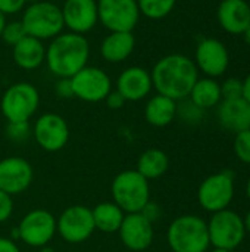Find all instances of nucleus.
Listing matches in <instances>:
<instances>
[{
	"instance_id": "obj_44",
	"label": "nucleus",
	"mask_w": 250,
	"mask_h": 252,
	"mask_svg": "<svg viewBox=\"0 0 250 252\" xmlns=\"http://www.w3.org/2000/svg\"><path fill=\"white\" fill-rule=\"evenodd\" d=\"M246 195H248V198H249L250 201V177L248 179V183H246Z\"/></svg>"
},
{
	"instance_id": "obj_23",
	"label": "nucleus",
	"mask_w": 250,
	"mask_h": 252,
	"mask_svg": "<svg viewBox=\"0 0 250 252\" xmlns=\"http://www.w3.org/2000/svg\"><path fill=\"white\" fill-rule=\"evenodd\" d=\"M144 118L152 127H167L177 118V102L156 93L144 105Z\"/></svg>"
},
{
	"instance_id": "obj_32",
	"label": "nucleus",
	"mask_w": 250,
	"mask_h": 252,
	"mask_svg": "<svg viewBox=\"0 0 250 252\" xmlns=\"http://www.w3.org/2000/svg\"><path fill=\"white\" fill-rule=\"evenodd\" d=\"M221 94H222V100L243 97V80H240L237 77L227 78L221 84Z\"/></svg>"
},
{
	"instance_id": "obj_35",
	"label": "nucleus",
	"mask_w": 250,
	"mask_h": 252,
	"mask_svg": "<svg viewBox=\"0 0 250 252\" xmlns=\"http://www.w3.org/2000/svg\"><path fill=\"white\" fill-rule=\"evenodd\" d=\"M55 93L60 99H71V97H74L71 78H57V81L55 84Z\"/></svg>"
},
{
	"instance_id": "obj_29",
	"label": "nucleus",
	"mask_w": 250,
	"mask_h": 252,
	"mask_svg": "<svg viewBox=\"0 0 250 252\" xmlns=\"http://www.w3.org/2000/svg\"><path fill=\"white\" fill-rule=\"evenodd\" d=\"M24 37H27V32H25V28H24L21 19H19V21H10V22L6 21L0 38H1L7 46L13 47V46L18 44Z\"/></svg>"
},
{
	"instance_id": "obj_3",
	"label": "nucleus",
	"mask_w": 250,
	"mask_h": 252,
	"mask_svg": "<svg viewBox=\"0 0 250 252\" xmlns=\"http://www.w3.org/2000/svg\"><path fill=\"white\" fill-rule=\"evenodd\" d=\"M167 242L172 252H208V223L194 214L180 216L168 226Z\"/></svg>"
},
{
	"instance_id": "obj_18",
	"label": "nucleus",
	"mask_w": 250,
	"mask_h": 252,
	"mask_svg": "<svg viewBox=\"0 0 250 252\" xmlns=\"http://www.w3.org/2000/svg\"><path fill=\"white\" fill-rule=\"evenodd\" d=\"M115 90L119 92L127 102H140L146 99L153 90L150 71L137 65L125 68L116 78Z\"/></svg>"
},
{
	"instance_id": "obj_46",
	"label": "nucleus",
	"mask_w": 250,
	"mask_h": 252,
	"mask_svg": "<svg viewBox=\"0 0 250 252\" xmlns=\"http://www.w3.org/2000/svg\"><path fill=\"white\" fill-rule=\"evenodd\" d=\"M35 1H40V0H27V4H31V3H35Z\"/></svg>"
},
{
	"instance_id": "obj_16",
	"label": "nucleus",
	"mask_w": 250,
	"mask_h": 252,
	"mask_svg": "<svg viewBox=\"0 0 250 252\" xmlns=\"http://www.w3.org/2000/svg\"><path fill=\"white\" fill-rule=\"evenodd\" d=\"M34 180L32 165L22 157H6L0 161V190L10 196L25 192Z\"/></svg>"
},
{
	"instance_id": "obj_4",
	"label": "nucleus",
	"mask_w": 250,
	"mask_h": 252,
	"mask_svg": "<svg viewBox=\"0 0 250 252\" xmlns=\"http://www.w3.org/2000/svg\"><path fill=\"white\" fill-rule=\"evenodd\" d=\"M112 201L125 213H141L150 201V183L136 168L118 173L111 183Z\"/></svg>"
},
{
	"instance_id": "obj_17",
	"label": "nucleus",
	"mask_w": 250,
	"mask_h": 252,
	"mask_svg": "<svg viewBox=\"0 0 250 252\" xmlns=\"http://www.w3.org/2000/svg\"><path fill=\"white\" fill-rule=\"evenodd\" d=\"M60 10L69 32L84 35L99 24L97 0H65Z\"/></svg>"
},
{
	"instance_id": "obj_31",
	"label": "nucleus",
	"mask_w": 250,
	"mask_h": 252,
	"mask_svg": "<svg viewBox=\"0 0 250 252\" xmlns=\"http://www.w3.org/2000/svg\"><path fill=\"white\" fill-rule=\"evenodd\" d=\"M234 154L243 164H250V128L236 133Z\"/></svg>"
},
{
	"instance_id": "obj_11",
	"label": "nucleus",
	"mask_w": 250,
	"mask_h": 252,
	"mask_svg": "<svg viewBox=\"0 0 250 252\" xmlns=\"http://www.w3.org/2000/svg\"><path fill=\"white\" fill-rule=\"evenodd\" d=\"M74 97L83 102L97 103L103 102L106 96L113 90L112 78L99 66H84L74 77H71Z\"/></svg>"
},
{
	"instance_id": "obj_10",
	"label": "nucleus",
	"mask_w": 250,
	"mask_h": 252,
	"mask_svg": "<svg viewBox=\"0 0 250 252\" xmlns=\"http://www.w3.org/2000/svg\"><path fill=\"white\" fill-rule=\"evenodd\" d=\"M19 241L31 248H43L56 235V217L43 208L28 211L16 226Z\"/></svg>"
},
{
	"instance_id": "obj_12",
	"label": "nucleus",
	"mask_w": 250,
	"mask_h": 252,
	"mask_svg": "<svg viewBox=\"0 0 250 252\" xmlns=\"http://www.w3.org/2000/svg\"><path fill=\"white\" fill-rule=\"evenodd\" d=\"M97 15L109 32L134 31L141 16L137 0H97Z\"/></svg>"
},
{
	"instance_id": "obj_14",
	"label": "nucleus",
	"mask_w": 250,
	"mask_h": 252,
	"mask_svg": "<svg viewBox=\"0 0 250 252\" xmlns=\"http://www.w3.org/2000/svg\"><path fill=\"white\" fill-rule=\"evenodd\" d=\"M193 62L197 71L205 74V77L218 78L228 69L230 52L221 40L206 37L197 43Z\"/></svg>"
},
{
	"instance_id": "obj_13",
	"label": "nucleus",
	"mask_w": 250,
	"mask_h": 252,
	"mask_svg": "<svg viewBox=\"0 0 250 252\" xmlns=\"http://www.w3.org/2000/svg\"><path fill=\"white\" fill-rule=\"evenodd\" d=\"M69 126L63 117L55 112L41 114L32 126V137L46 152H59L69 142Z\"/></svg>"
},
{
	"instance_id": "obj_6",
	"label": "nucleus",
	"mask_w": 250,
	"mask_h": 252,
	"mask_svg": "<svg viewBox=\"0 0 250 252\" xmlns=\"http://www.w3.org/2000/svg\"><path fill=\"white\" fill-rule=\"evenodd\" d=\"M40 106V93L37 87L27 81H18L9 86L0 99V111L7 123L29 121Z\"/></svg>"
},
{
	"instance_id": "obj_45",
	"label": "nucleus",
	"mask_w": 250,
	"mask_h": 252,
	"mask_svg": "<svg viewBox=\"0 0 250 252\" xmlns=\"http://www.w3.org/2000/svg\"><path fill=\"white\" fill-rule=\"evenodd\" d=\"M211 252H233V251H227V250H221V248H214Z\"/></svg>"
},
{
	"instance_id": "obj_42",
	"label": "nucleus",
	"mask_w": 250,
	"mask_h": 252,
	"mask_svg": "<svg viewBox=\"0 0 250 252\" xmlns=\"http://www.w3.org/2000/svg\"><path fill=\"white\" fill-rule=\"evenodd\" d=\"M4 24H6V16L0 12V35H1V31H3Z\"/></svg>"
},
{
	"instance_id": "obj_2",
	"label": "nucleus",
	"mask_w": 250,
	"mask_h": 252,
	"mask_svg": "<svg viewBox=\"0 0 250 252\" xmlns=\"http://www.w3.org/2000/svg\"><path fill=\"white\" fill-rule=\"evenodd\" d=\"M90 43L85 35L60 32L46 46V65L56 78H71L88 65Z\"/></svg>"
},
{
	"instance_id": "obj_26",
	"label": "nucleus",
	"mask_w": 250,
	"mask_h": 252,
	"mask_svg": "<svg viewBox=\"0 0 250 252\" xmlns=\"http://www.w3.org/2000/svg\"><path fill=\"white\" fill-rule=\"evenodd\" d=\"M168 168H169V158L167 152L158 148H150L146 149L143 154H140L136 165V170L149 182L162 177L168 171Z\"/></svg>"
},
{
	"instance_id": "obj_22",
	"label": "nucleus",
	"mask_w": 250,
	"mask_h": 252,
	"mask_svg": "<svg viewBox=\"0 0 250 252\" xmlns=\"http://www.w3.org/2000/svg\"><path fill=\"white\" fill-rule=\"evenodd\" d=\"M12 58L18 68L34 71L46 61V46L41 40L27 35L12 47Z\"/></svg>"
},
{
	"instance_id": "obj_20",
	"label": "nucleus",
	"mask_w": 250,
	"mask_h": 252,
	"mask_svg": "<svg viewBox=\"0 0 250 252\" xmlns=\"http://www.w3.org/2000/svg\"><path fill=\"white\" fill-rule=\"evenodd\" d=\"M136 49V37L133 31H112L102 40L99 53L109 63H121L127 61Z\"/></svg>"
},
{
	"instance_id": "obj_37",
	"label": "nucleus",
	"mask_w": 250,
	"mask_h": 252,
	"mask_svg": "<svg viewBox=\"0 0 250 252\" xmlns=\"http://www.w3.org/2000/svg\"><path fill=\"white\" fill-rule=\"evenodd\" d=\"M103 102L106 103V106H108L109 109L116 111V109H121V108L125 105V102H127V100L122 97V94H121L119 92L112 90V92L106 96V99H105Z\"/></svg>"
},
{
	"instance_id": "obj_27",
	"label": "nucleus",
	"mask_w": 250,
	"mask_h": 252,
	"mask_svg": "<svg viewBox=\"0 0 250 252\" xmlns=\"http://www.w3.org/2000/svg\"><path fill=\"white\" fill-rule=\"evenodd\" d=\"M177 0H137L140 15L147 19H164L175 7Z\"/></svg>"
},
{
	"instance_id": "obj_15",
	"label": "nucleus",
	"mask_w": 250,
	"mask_h": 252,
	"mask_svg": "<svg viewBox=\"0 0 250 252\" xmlns=\"http://www.w3.org/2000/svg\"><path fill=\"white\" fill-rule=\"evenodd\" d=\"M118 235L128 251L146 252L155 241V227L141 213H133L125 214Z\"/></svg>"
},
{
	"instance_id": "obj_8",
	"label": "nucleus",
	"mask_w": 250,
	"mask_h": 252,
	"mask_svg": "<svg viewBox=\"0 0 250 252\" xmlns=\"http://www.w3.org/2000/svg\"><path fill=\"white\" fill-rule=\"evenodd\" d=\"M234 198V174L228 170L208 176L197 189L199 205L214 214L227 210Z\"/></svg>"
},
{
	"instance_id": "obj_34",
	"label": "nucleus",
	"mask_w": 250,
	"mask_h": 252,
	"mask_svg": "<svg viewBox=\"0 0 250 252\" xmlns=\"http://www.w3.org/2000/svg\"><path fill=\"white\" fill-rule=\"evenodd\" d=\"M25 6L27 0H0V12L4 16L19 13L25 9Z\"/></svg>"
},
{
	"instance_id": "obj_5",
	"label": "nucleus",
	"mask_w": 250,
	"mask_h": 252,
	"mask_svg": "<svg viewBox=\"0 0 250 252\" xmlns=\"http://www.w3.org/2000/svg\"><path fill=\"white\" fill-rule=\"evenodd\" d=\"M21 22L25 28L27 35L38 38L41 41L52 40L63 32V18L60 6L56 3L40 0L27 4L22 10Z\"/></svg>"
},
{
	"instance_id": "obj_30",
	"label": "nucleus",
	"mask_w": 250,
	"mask_h": 252,
	"mask_svg": "<svg viewBox=\"0 0 250 252\" xmlns=\"http://www.w3.org/2000/svg\"><path fill=\"white\" fill-rule=\"evenodd\" d=\"M6 136L12 142H25L32 136V127L29 121H18V123H7L6 126Z\"/></svg>"
},
{
	"instance_id": "obj_38",
	"label": "nucleus",
	"mask_w": 250,
	"mask_h": 252,
	"mask_svg": "<svg viewBox=\"0 0 250 252\" xmlns=\"http://www.w3.org/2000/svg\"><path fill=\"white\" fill-rule=\"evenodd\" d=\"M0 252H21V250L13 239L0 236Z\"/></svg>"
},
{
	"instance_id": "obj_40",
	"label": "nucleus",
	"mask_w": 250,
	"mask_h": 252,
	"mask_svg": "<svg viewBox=\"0 0 250 252\" xmlns=\"http://www.w3.org/2000/svg\"><path fill=\"white\" fill-rule=\"evenodd\" d=\"M243 224H245L246 235H250V211H248V214L243 217Z\"/></svg>"
},
{
	"instance_id": "obj_9",
	"label": "nucleus",
	"mask_w": 250,
	"mask_h": 252,
	"mask_svg": "<svg viewBox=\"0 0 250 252\" xmlns=\"http://www.w3.org/2000/svg\"><path fill=\"white\" fill-rule=\"evenodd\" d=\"M96 232L91 208L84 205H71L56 219V233L71 245L88 241Z\"/></svg>"
},
{
	"instance_id": "obj_28",
	"label": "nucleus",
	"mask_w": 250,
	"mask_h": 252,
	"mask_svg": "<svg viewBox=\"0 0 250 252\" xmlns=\"http://www.w3.org/2000/svg\"><path fill=\"white\" fill-rule=\"evenodd\" d=\"M203 109L196 106L189 97L177 102V117L187 124H199L203 118Z\"/></svg>"
},
{
	"instance_id": "obj_39",
	"label": "nucleus",
	"mask_w": 250,
	"mask_h": 252,
	"mask_svg": "<svg viewBox=\"0 0 250 252\" xmlns=\"http://www.w3.org/2000/svg\"><path fill=\"white\" fill-rule=\"evenodd\" d=\"M243 99L250 103V74L243 80Z\"/></svg>"
},
{
	"instance_id": "obj_1",
	"label": "nucleus",
	"mask_w": 250,
	"mask_h": 252,
	"mask_svg": "<svg viewBox=\"0 0 250 252\" xmlns=\"http://www.w3.org/2000/svg\"><path fill=\"white\" fill-rule=\"evenodd\" d=\"M153 89L175 102L187 99L199 78V71L192 58L183 53L162 56L150 71Z\"/></svg>"
},
{
	"instance_id": "obj_43",
	"label": "nucleus",
	"mask_w": 250,
	"mask_h": 252,
	"mask_svg": "<svg viewBox=\"0 0 250 252\" xmlns=\"http://www.w3.org/2000/svg\"><path fill=\"white\" fill-rule=\"evenodd\" d=\"M40 252H55V251H53V248H50L49 245H46V247L40 248Z\"/></svg>"
},
{
	"instance_id": "obj_33",
	"label": "nucleus",
	"mask_w": 250,
	"mask_h": 252,
	"mask_svg": "<svg viewBox=\"0 0 250 252\" xmlns=\"http://www.w3.org/2000/svg\"><path fill=\"white\" fill-rule=\"evenodd\" d=\"M13 210H15L13 196L0 190V223H6L7 220H10Z\"/></svg>"
},
{
	"instance_id": "obj_24",
	"label": "nucleus",
	"mask_w": 250,
	"mask_h": 252,
	"mask_svg": "<svg viewBox=\"0 0 250 252\" xmlns=\"http://www.w3.org/2000/svg\"><path fill=\"white\" fill-rule=\"evenodd\" d=\"M91 214L96 230L109 235L118 233L125 217V213L113 201H105L97 204L94 208H91Z\"/></svg>"
},
{
	"instance_id": "obj_21",
	"label": "nucleus",
	"mask_w": 250,
	"mask_h": 252,
	"mask_svg": "<svg viewBox=\"0 0 250 252\" xmlns=\"http://www.w3.org/2000/svg\"><path fill=\"white\" fill-rule=\"evenodd\" d=\"M218 123L228 131H243L250 128V103L243 97L221 100L217 111Z\"/></svg>"
},
{
	"instance_id": "obj_25",
	"label": "nucleus",
	"mask_w": 250,
	"mask_h": 252,
	"mask_svg": "<svg viewBox=\"0 0 250 252\" xmlns=\"http://www.w3.org/2000/svg\"><path fill=\"white\" fill-rule=\"evenodd\" d=\"M189 99L203 111L215 108L222 100L221 84L217 81V78H209V77L197 78V81L192 87Z\"/></svg>"
},
{
	"instance_id": "obj_36",
	"label": "nucleus",
	"mask_w": 250,
	"mask_h": 252,
	"mask_svg": "<svg viewBox=\"0 0 250 252\" xmlns=\"http://www.w3.org/2000/svg\"><path fill=\"white\" fill-rule=\"evenodd\" d=\"M141 214L149 220V221H152L153 224L161 219V216H162V210H161V207L156 204V202H153L152 199L147 202V205L141 210Z\"/></svg>"
},
{
	"instance_id": "obj_19",
	"label": "nucleus",
	"mask_w": 250,
	"mask_h": 252,
	"mask_svg": "<svg viewBox=\"0 0 250 252\" xmlns=\"http://www.w3.org/2000/svg\"><path fill=\"white\" fill-rule=\"evenodd\" d=\"M221 28L233 35H240L250 25V4L246 0H222L217 9Z\"/></svg>"
},
{
	"instance_id": "obj_41",
	"label": "nucleus",
	"mask_w": 250,
	"mask_h": 252,
	"mask_svg": "<svg viewBox=\"0 0 250 252\" xmlns=\"http://www.w3.org/2000/svg\"><path fill=\"white\" fill-rule=\"evenodd\" d=\"M242 35L245 37V41L248 43V46H250V25L246 28V30H245V32H243Z\"/></svg>"
},
{
	"instance_id": "obj_7",
	"label": "nucleus",
	"mask_w": 250,
	"mask_h": 252,
	"mask_svg": "<svg viewBox=\"0 0 250 252\" xmlns=\"http://www.w3.org/2000/svg\"><path fill=\"white\" fill-rule=\"evenodd\" d=\"M208 223L209 242L214 248H221L227 251H234L239 248L245 238L246 230L243 224V217L233 210H222L214 213Z\"/></svg>"
}]
</instances>
